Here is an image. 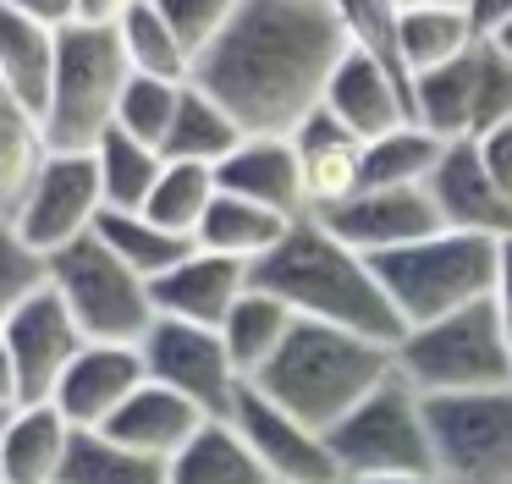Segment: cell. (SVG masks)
Wrapping results in <instances>:
<instances>
[{
	"label": "cell",
	"mask_w": 512,
	"mask_h": 484,
	"mask_svg": "<svg viewBox=\"0 0 512 484\" xmlns=\"http://www.w3.org/2000/svg\"><path fill=\"white\" fill-rule=\"evenodd\" d=\"M347 44L342 0H243L193 61V83L221 99L243 132H292L325 99Z\"/></svg>",
	"instance_id": "1"
},
{
	"label": "cell",
	"mask_w": 512,
	"mask_h": 484,
	"mask_svg": "<svg viewBox=\"0 0 512 484\" xmlns=\"http://www.w3.org/2000/svg\"><path fill=\"white\" fill-rule=\"evenodd\" d=\"M248 281L276 292L298 319H325V325L375 336V341H386V347H397L402 330H408L402 314L391 308L386 286H380L375 259L347 248L320 215L292 220L287 237H281L265 259H254Z\"/></svg>",
	"instance_id": "2"
},
{
	"label": "cell",
	"mask_w": 512,
	"mask_h": 484,
	"mask_svg": "<svg viewBox=\"0 0 512 484\" xmlns=\"http://www.w3.org/2000/svg\"><path fill=\"white\" fill-rule=\"evenodd\" d=\"M391 363V347L358 330L325 325V319H292L287 341L276 347V358L254 374L248 385L270 396L276 407H287L292 418L314 429H331L336 418H347L369 391H375Z\"/></svg>",
	"instance_id": "3"
},
{
	"label": "cell",
	"mask_w": 512,
	"mask_h": 484,
	"mask_svg": "<svg viewBox=\"0 0 512 484\" xmlns=\"http://www.w3.org/2000/svg\"><path fill=\"white\" fill-rule=\"evenodd\" d=\"M496 270H501V237L452 231V226H435L430 237L402 242V248L375 259L380 286H386L391 308L402 314L408 330L490 297L496 292Z\"/></svg>",
	"instance_id": "4"
},
{
	"label": "cell",
	"mask_w": 512,
	"mask_h": 484,
	"mask_svg": "<svg viewBox=\"0 0 512 484\" xmlns=\"http://www.w3.org/2000/svg\"><path fill=\"white\" fill-rule=\"evenodd\" d=\"M127 77H133V66H127L116 22H67L56 44L45 110H39L50 143L56 149H94L116 127V99H122Z\"/></svg>",
	"instance_id": "5"
},
{
	"label": "cell",
	"mask_w": 512,
	"mask_h": 484,
	"mask_svg": "<svg viewBox=\"0 0 512 484\" xmlns=\"http://www.w3.org/2000/svg\"><path fill=\"white\" fill-rule=\"evenodd\" d=\"M391 363L424 396L512 385V341H507V325H501L496 297H479V303L452 308L430 325L402 330V341L391 347Z\"/></svg>",
	"instance_id": "6"
},
{
	"label": "cell",
	"mask_w": 512,
	"mask_h": 484,
	"mask_svg": "<svg viewBox=\"0 0 512 484\" xmlns=\"http://www.w3.org/2000/svg\"><path fill=\"white\" fill-rule=\"evenodd\" d=\"M50 286L72 308L78 330L89 341H144V330L155 325V292L149 281L122 264L94 231L61 242L50 253Z\"/></svg>",
	"instance_id": "7"
},
{
	"label": "cell",
	"mask_w": 512,
	"mask_h": 484,
	"mask_svg": "<svg viewBox=\"0 0 512 484\" xmlns=\"http://www.w3.org/2000/svg\"><path fill=\"white\" fill-rule=\"evenodd\" d=\"M325 440L342 473H441L430 424H424V391H413L397 369L347 418H336Z\"/></svg>",
	"instance_id": "8"
},
{
	"label": "cell",
	"mask_w": 512,
	"mask_h": 484,
	"mask_svg": "<svg viewBox=\"0 0 512 484\" xmlns=\"http://www.w3.org/2000/svg\"><path fill=\"white\" fill-rule=\"evenodd\" d=\"M424 424H430L441 473L457 479L512 473V385L424 396Z\"/></svg>",
	"instance_id": "9"
},
{
	"label": "cell",
	"mask_w": 512,
	"mask_h": 484,
	"mask_svg": "<svg viewBox=\"0 0 512 484\" xmlns=\"http://www.w3.org/2000/svg\"><path fill=\"white\" fill-rule=\"evenodd\" d=\"M138 352H144L149 380L182 391L188 402H199L210 418L232 413L237 391H243V374H237V363H232V352H226L221 330L193 325V319L155 314V325L144 330Z\"/></svg>",
	"instance_id": "10"
},
{
	"label": "cell",
	"mask_w": 512,
	"mask_h": 484,
	"mask_svg": "<svg viewBox=\"0 0 512 484\" xmlns=\"http://www.w3.org/2000/svg\"><path fill=\"white\" fill-rule=\"evenodd\" d=\"M226 418L237 424V435L248 440V451L265 462V473L276 484H336L342 479L325 429L292 418L287 407H276L259 385L243 380V391H237V402H232Z\"/></svg>",
	"instance_id": "11"
},
{
	"label": "cell",
	"mask_w": 512,
	"mask_h": 484,
	"mask_svg": "<svg viewBox=\"0 0 512 484\" xmlns=\"http://www.w3.org/2000/svg\"><path fill=\"white\" fill-rule=\"evenodd\" d=\"M100 209H105V187H100V171H94V154L89 149H56L12 226L39 253H56L61 242L94 231Z\"/></svg>",
	"instance_id": "12"
},
{
	"label": "cell",
	"mask_w": 512,
	"mask_h": 484,
	"mask_svg": "<svg viewBox=\"0 0 512 484\" xmlns=\"http://www.w3.org/2000/svg\"><path fill=\"white\" fill-rule=\"evenodd\" d=\"M6 347H12V374H17V402H50L61 369L78 358L89 336L78 330L72 308L56 297V286L34 292L12 319H6Z\"/></svg>",
	"instance_id": "13"
},
{
	"label": "cell",
	"mask_w": 512,
	"mask_h": 484,
	"mask_svg": "<svg viewBox=\"0 0 512 484\" xmlns=\"http://www.w3.org/2000/svg\"><path fill=\"white\" fill-rule=\"evenodd\" d=\"M144 380H149V369H144L138 341H83L78 358L61 369L50 402L61 407V418L72 429H100Z\"/></svg>",
	"instance_id": "14"
},
{
	"label": "cell",
	"mask_w": 512,
	"mask_h": 484,
	"mask_svg": "<svg viewBox=\"0 0 512 484\" xmlns=\"http://www.w3.org/2000/svg\"><path fill=\"white\" fill-rule=\"evenodd\" d=\"M320 220L364 259H380V253L402 248V242H419L441 226L430 187H358L347 204L325 209Z\"/></svg>",
	"instance_id": "15"
},
{
	"label": "cell",
	"mask_w": 512,
	"mask_h": 484,
	"mask_svg": "<svg viewBox=\"0 0 512 484\" xmlns=\"http://www.w3.org/2000/svg\"><path fill=\"white\" fill-rule=\"evenodd\" d=\"M430 198L441 226L452 231H485V237H512V198L496 187V176L485 171L474 138H452L441 149L430 171Z\"/></svg>",
	"instance_id": "16"
},
{
	"label": "cell",
	"mask_w": 512,
	"mask_h": 484,
	"mask_svg": "<svg viewBox=\"0 0 512 484\" xmlns=\"http://www.w3.org/2000/svg\"><path fill=\"white\" fill-rule=\"evenodd\" d=\"M149 292H155V314L221 330V319L232 314V303L248 292V264L232 259V253H215V248H199V242H193L171 270H160L155 281H149Z\"/></svg>",
	"instance_id": "17"
},
{
	"label": "cell",
	"mask_w": 512,
	"mask_h": 484,
	"mask_svg": "<svg viewBox=\"0 0 512 484\" xmlns=\"http://www.w3.org/2000/svg\"><path fill=\"white\" fill-rule=\"evenodd\" d=\"M320 105L331 110L353 138L369 143V138H380V132L413 121V88L402 83L397 72H386L375 55H364V50L347 44V55L336 61V72H331V83H325Z\"/></svg>",
	"instance_id": "18"
},
{
	"label": "cell",
	"mask_w": 512,
	"mask_h": 484,
	"mask_svg": "<svg viewBox=\"0 0 512 484\" xmlns=\"http://www.w3.org/2000/svg\"><path fill=\"white\" fill-rule=\"evenodd\" d=\"M287 138H292V149H298V160H303L309 215H325V209L347 204V198L364 187V138H353L325 105H314Z\"/></svg>",
	"instance_id": "19"
},
{
	"label": "cell",
	"mask_w": 512,
	"mask_h": 484,
	"mask_svg": "<svg viewBox=\"0 0 512 484\" xmlns=\"http://www.w3.org/2000/svg\"><path fill=\"white\" fill-rule=\"evenodd\" d=\"M226 193L259 198V204L281 209V215H309V193H303V160L292 149L287 132H248L221 165H215Z\"/></svg>",
	"instance_id": "20"
},
{
	"label": "cell",
	"mask_w": 512,
	"mask_h": 484,
	"mask_svg": "<svg viewBox=\"0 0 512 484\" xmlns=\"http://www.w3.org/2000/svg\"><path fill=\"white\" fill-rule=\"evenodd\" d=\"M204 418L210 413H204L199 402H188L182 391H171V385H160V380H144L100 429L111 440H122V446L144 451V457H166L171 462L193 440V429H199Z\"/></svg>",
	"instance_id": "21"
},
{
	"label": "cell",
	"mask_w": 512,
	"mask_h": 484,
	"mask_svg": "<svg viewBox=\"0 0 512 484\" xmlns=\"http://www.w3.org/2000/svg\"><path fill=\"white\" fill-rule=\"evenodd\" d=\"M72 424L56 402H17L0 435V484H56Z\"/></svg>",
	"instance_id": "22"
},
{
	"label": "cell",
	"mask_w": 512,
	"mask_h": 484,
	"mask_svg": "<svg viewBox=\"0 0 512 484\" xmlns=\"http://www.w3.org/2000/svg\"><path fill=\"white\" fill-rule=\"evenodd\" d=\"M397 44H402L408 77H419L430 66L457 61L468 44H479V28H474L463 0H402L397 6Z\"/></svg>",
	"instance_id": "23"
},
{
	"label": "cell",
	"mask_w": 512,
	"mask_h": 484,
	"mask_svg": "<svg viewBox=\"0 0 512 484\" xmlns=\"http://www.w3.org/2000/svg\"><path fill=\"white\" fill-rule=\"evenodd\" d=\"M50 154H56V143L45 132V116L23 99L0 94V220H17Z\"/></svg>",
	"instance_id": "24"
},
{
	"label": "cell",
	"mask_w": 512,
	"mask_h": 484,
	"mask_svg": "<svg viewBox=\"0 0 512 484\" xmlns=\"http://www.w3.org/2000/svg\"><path fill=\"white\" fill-rule=\"evenodd\" d=\"M287 226H292V215H281V209L259 204V198H243V193H226L221 187L215 204L204 209L193 242H199V248H215V253H232V259H243L248 270H254V259H265V253L287 237Z\"/></svg>",
	"instance_id": "25"
},
{
	"label": "cell",
	"mask_w": 512,
	"mask_h": 484,
	"mask_svg": "<svg viewBox=\"0 0 512 484\" xmlns=\"http://www.w3.org/2000/svg\"><path fill=\"white\" fill-rule=\"evenodd\" d=\"M171 484H270L265 462L248 451L232 418H204L193 440L166 462Z\"/></svg>",
	"instance_id": "26"
},
{
	"label": "cell",
	"mask_w": 512,
	"mask_h": 484,
	"mask_svg": "<svg viewBox=\"0 0 512 484\" xmlns=\"http://www.w3.org/2000/svg\"><path fill=\"white\" fill-rule=\"evenodd\" d=\"M56 44H61V28H45V22L23 17V11L0 6V94L45 110L50 72H56Z\"/></svg>",
	"instance_id": "27"
},
{
	"label": "cell",
	"mask_w": 512,
	"mask_h": 484,
	"mask_svg": "<svg viewBox=\"0 0 512 484\" xmlns=\"http://www.w3.org/2000/svg\"><path fill=\"white\" fill-rule=\"evenodd\" d=\"M243 138H248L243 121L188 77V83H182V99H177V116H171V132H166V143H160V154H166V160L221 165Z\"/></svg>",
	"instance_id": "28"
},
{
	"label": "cell",
	"mask_w": 512,
	"mask_h": 484,
	"mask_svg": "<svg viewBox=\"0 0 512 484\" xmlns=\"http://www.w3.org/2000/svg\"><path fill=\"white\" fill-rule=\"evenodd\" d=\"M292 319H298V314H292L276 292H265V286L248 281V292L237 297L232 314L221 319V341H226V352H232V363H237L243 380H254V374L276 358V347L287 341Z\"/></svg>",
	"instance_id": "29"
},
{
	"label": "cell",
	"mask_w": 512,
	"mask_h": 484,
	"mask_svg": "<svg viewBox=\"0 0 512 484\" xmlns=\"http://www.w3.org/2000/svg\"><path fill=\"white\" fill-rule=\"evenodd\" d=\"M413 121L435 138H474V44L457 61L413 77Z\"/></svg>",
	"instance_id": "30"
},
{
	"label": "cell",
	"mask_w": 512,
	"mask_h": 484,
	"mask_svg": "<svg viewBox=\"0 0 512 484\" xmlns=\"http://www.w3.org/2000/svg\"><path fill=\"white\" fill-rule=\"evenodd\" d=\"M56 484H171V473L166 457H144V451L111 440L105 429H72Z\"/></svg>",
	"instance_id": "31"
},
{
	"label": "cell",
	"mask_w": 512,
	"mask_h": 484,
	"mask_svg": "<svg viewBox=\"0 0 512 484\" xmlns=\"http://www.w3.org/2000/svg\"><path fill=\"white\" fill-rule=\"evenodd\" d=\"M94 237H100L122 264H133L144 281H155L160 270H171V264H177L182 253L193 248V237L166 231L160 220H149L144 209H100V220H94Z\"/></svg>",
	"instance_id": "32"
},
{
	"label": "cell",
	"mask_w": 512,
	"mask_h": 484,
	"mask_svg": "<svg viewBox=\"0 0 512 484\" xmlns=\"http://www.w3.org/2000/svg\"><path fill=\"white\" fill-rule=\"evenodd\" d=\"M89 154H94V171H100V187H105V209H144L166 154H160L155 143L122 132V127H111Z\"/></svg>",
	"instance_id": "33"
},
{
	"label": "cell",
	"mask_w": 512,
	"mask_h": 484,
	"mask_svg": "<svg viewBox=\"0 0 512 484\" xmlns=\"http://www.w3.org/2000/svg\"><path fill=\"white\" fill-rule=\"evenodd\" d=\"M215 193H221V176H215V165H199V160H166L155 176V187H149L144 198V215L160 220L166 231H177V237H193L204 220V209L215 204Z\"/></svg>",
	"instance_id": "34"
},
{
	"label": "cell",
	"mask_w": 512,
	"mask_h": 484,
	"mask_svg": "<svg viewBox=\"0 0 512 484\" xmlns=\"http://www.w3.org/2000/svg\"><path fill=\"white\" fill-rule=\"evenodd\" d=\"M441 149L446 138L424 132L419 121H402V127L364 143V187H424Z\"/></svg>",
	"instance_id": "35"
},
{
	"label": "cell",
	"mask_w": 512,
	"mask_h": 484,
	"mask_svg": "<svg viewBox=\"0 0 512 484\" xmlns=\"http://www.w3.org/2000/svg\"><path fill=\"white\" fill-rule=\"evenodd\" d=\"M116 33H122V50H127V66H133V72L171 77V83H188L193 77V50L177 39V28L166 22V11H160L155 0L127 11V17L116 22Z\"/></svg>",
	"instance_id": "36"
},
{
	"label": "cell",
	"mask_w": 512,
	"mask_h": 484,
	"mask_svg": "<svg viewBox=\"0 0 512 484\" xmlns=\"http://www.w3.org/2000/svg\"><path fill=\"white\" fill-rule=\"evenodd\" d=\"M177 99H182V83L133 72V77H127V88H122V99H116V127L160 149L166 132H171V116H177Z\"/></svg>",
	"instance_id": "37"
},
{
	"label": "cell",
	"mask_w": 512,
	"mask_h": 484,
	"mask_svg": "<svg viewBox=\"0 0 512 484\" xmlns=\"http://www.w3.org/2000/svg\"><path fill=\"white\" fill-rule=\"evenodd\" d=\"M50 286V253H39L12 220H0V325Z\"/></svg>",
	"instance_id": "38"
},
{
	"label": "cell",
	"mask_w": 512,
	"mask_h": 484,
	"mask_svg": "<svg viewBox=\"0 0 512 484\" xmlns=\"http://www.w3.org/2000/svg\"><path fill=\"white\" fill-rule=\"evenodd\" d=\"M155 6L166 11V22L177 28V39L188 44L193 61H199V55L221 39L226 22L237 17V6H243V0H155Z\"/></svg>",
	"instance_id": "39"
},
{
	"label": "cell",
	"mask_w": 512,
	"mask_h": 484,
	"mask_svg": "<svg viewBox=\"0 0 512 484\" xmlns=\"http://www.w3.org/2000/svg\"><path fill=\"white\" fill-rule=\"evenodd\" d=\"M479 160H485V171L496 176V187L512 198V121H501V127L479 132Z\"/></svg>",
	"instance_id": "40"
},
{
	"label": "cell",
	"mask_w": 512,
	"mask_h": 484,
	"mask_svg": "<svg viewBox=\"0 0 512 484\" xmlns=\"http://www.w3.org/2000/svg\"><path fill=\"white\" fill-rule=\"evenodd\" d=\"M6 11H23V17L45 22V28H67L83 17V0H0Z\"/></svg>",
	"instance_id": "41"
},
{
	"label": "cell",
	"mask_w": 512,
	"mask_h": 484,
	"mask_svg": "<svg viewBox=\"0 0 512 484\" xmlns=\"http://www.w3.org/2000/svg\"><path fill=\"white\" fill-rule=\"evenodd\" d=\"M463 6H468V17H474L479 39H490L501 22H512V0H463Z\"/></svg>",
	"instance_id": "42"
},
{
	"label": "cell",
	"mask_w": 512,
	"mask_h": 484,
	"mask_svg": "<svg viewBox=\"0 0 512 484\" xmlns=\"http://www.w3.org/2000/svg\"><path fill=\"white\" fill-rule=\"evenodd\" d=\"M496 308H501V325H507V341H512V237H501V270H496Z\"/></svg>",
	"instance_id": "43"
},
{
	"label": "cell",
	"mask_w": 512,
	"mask_h": 484,
	"mask_svg": "<svg viewBox=\"0 0 512 484\" xmlns=\"http://www.w3.org/2000/svg\"><path fill=\"white\" fill-rule=\"evenodd\" d=\"M336 484H452L441 473H342Z\"/></svg>",
	"instance_id": "44"
},
{
	"label": "cell",
	"mask_w": 512,
	"mask_h": 484,
	"mask_svg": "<svg viewBox=\"0 0 512 484\" xmlns=\"http://www.w3.org/2000/svg\"><path fill=\"white\" fill-rule=\"evenodd\" d=\"M133 6H144V0H83V17L89 22H122Z\"/></svg>",
	"instance_id": "45"
},
{
	"label": "cell",
	"mask_w": 512,
	"mask_h": 484,
	"mask_svg": "<svg viewBox=\"0 0 512 484\" xmlns=\"http://www.w3.org/2000/svg\"><path fill=\"white\" fill-rule=\"evenodd\" d=\"M0 402H17V374H12V347H6V330H0Z\"/></svg>",
	"instance_id": "46"
},
{
	"label": "cell",
	"mask_w": 512,
	"mask_h": 484,
	"mask_svg": "<svg viewBox=\"0 0 512 484\" xmlns=\"http://www.w3.org/2000/svg\"><path fill=\"white\" fill-rule=\"evenodd\" d=\"M490 39H496V44H501V50H507V55H512V22H501V28H496V33H490Z\"/></svg>",
	"instance_id": "47"
},
{
	"label": "cell",
	"mask_w": 512,
	"mask_h": 484,
	"mask_svg": "<svg viewBox=\"0 0 512 484\" xmlns=\"http://www.w3.org/2000/svg\"><path fill=\"white\" fill-rule=\"evenodd\" d=\"M12 407H17V402H0V435H6V418H12Z\"/></svg>",
	"instance_id": "48"
},
{
	"label": "cell",
	"mask_w": 512,
	"mask_h": 484,
	"mask_svg": "<svg viewBox=\"0 0 512 484\" xmlns=\"http://www.w3.org/2000/svg\"><path fill=\"white\" fill-rule=\"evenodd\" d=\"M270 484H276V479H270Z\"/></svg>",
	"instance_id": "49"
}]
</instances>
